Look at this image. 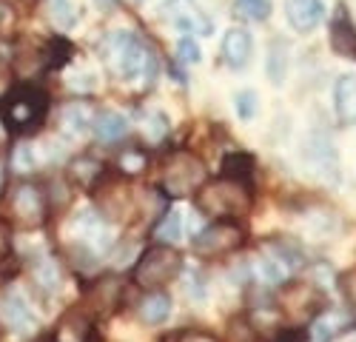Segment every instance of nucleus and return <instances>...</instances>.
I'll return each instance as SVG.
<instances>
[{
    "label": "nucleus",
    "instance_id": "nucleus-8",
    "mask_svg": "<svg viewBox=\"0 0 356 342\" xmlns=\"http://www.w3.org/2000/svg\"><path fill=\"white\" fill-rule=\"evenodd\" d=\"M9 217L23 228H40L49 217L46 191L35 183H17L9 191Z\"/></svg>",
    "mask_w": 356,
    "mask_h": 342
},
{
    "label": "nucleus",
    "instance_id": "nucleus-39",
    "mask_svg": "<svg viewBox=\"0 0 356 342\" xmlns=\"http://www.w3.org/2000/svg\"><path fill=\"white\" fill-rule=\"evenodd\" d=\"M12 89H15V74H12V69H9L6 57H0V100H6Z\"/></svg>",
    "mask_w": 356,
    "mask_h": 342
},
{
    "label": "nucleus",
    "instance_id": "nucleus-42",
    "mask_svg": "<svg viewBox=\"0 0 356 342\" xmlns=\"http://www.w3.org/2000/svg\"><path fill=\"white\" fill-rule=\"evenodd\" d=\"M6 194V165L0 163V197Z\"/></svg>",
    "mask_w": 356,
    "mask_h": 342
},
{
    "label": "nucleus",
    "instance_id": "nucleus-22",
    "mask_svg": "<svg viewBox=\"0 0 356 342\" xmlns=\"http://www.w3.org/2000/svg\"><path fill=\"white\" fill-rule=\"evenodd\" d=\"M334 103L342 123H356V77L353 74H342L337 80Z\"/></svg>",
    "mask_w": 356,
    "mask_h": 342
},
{
    "label": "nucleus",
    "instance_id": "nucleus-7",
    "mask_svg": "<svg viewBox=\"0 0 356 342\" xmlns=\"http://www.w3.org/2000/svg\"><path fill=\"white\" fill-rule=\"evenodd\" d=\"M325 308V297L311 288L308 282H288L280 294V320H288L300 328L302 323H311Z\"/></svg>",
    "mask_w": 356,
    "mask_h": 342
},
{
    "label": "nucleus",
    "instance_id": "nucleus-29",
    "mask_svg": "<svg viewBox=\"0 0 356 342\" xmlns=\"http://www.w3.org/2000/svg\"><path fill=\"white\" fill-rule=\"evenodd\" d=\"M234 12L236 17L251 20V23H262L271 15V0H234Z\"/></svg>",
    "mask_w": 356,
    "mask_h": 342
},
{
    "label": "nucleus",
    "instance_id": "nucleus-40",
    "mask_svg": "<svg viewBox=\"0 0 356 342\" xmlns=\"http://www.w3.org/2000/svg\"><path fill=\"white\" fill-rule=\"evenodd\" d=\"M12 254V222L0 220V263H6Z\"/></svg>",
    "mask_w": 356,
    "mask_h": 342
},
{
    "label": "nucleus",
    "instance_id": "nucleus-4",
    "mask_svg": "<svg viewBox=\"0 0 356 342\" xmlns=\"http://www.w3.org/2000/svg\"><path fill=\"white\" fill-rule=\"evenodd\" d=\"M100 54H103L106 69L117 80H134L143 72L148 46L137 35H131V32H111V35L103 38Z\"/></svg>",
    "mask_w": 356,
    "mask_h": 342
},
{
    "label": "nucleus",
    "instance_id": "nucleus-15",
    "mask_svg": "<svg viewBox=\"0 0 356 342\" xmlns=\"http://www.w3.org/2000/svg\"><path fill=\"white\" fill-rule=\"evenodd\" d=\"M3 314H6V323L15 334H35L38 331V317L32 314V305L26 302L23 294L6 291L3 294Z\"/></svg>",
    "mask_w": 356,
    "mask_h": 342
},
{
    "label": "nucleus",
    "instance_id": "nucleus-2",
    "mask_svg": "<svg viewBox=\"0 0 356 342\" xmlns=\"http://www.w3.org/2000/svg\"><path fill=\"white\" fill-rule=\"evenodd\" d=\"M183 271V256L177 248L168 243H157L152 248H145L140 254V260L131 271V279L137 288L143 291H163L168 282L177 279V274Z\"/></svg>",
    "mask_w": 356,
    "mask_h": 342
},
{
    "label": "nucleus",
    "instance_id": "nucleus-3",
    "mask_svg": "<svg viewBox=\"0 0 356 342\" xmlns=\"http://www.w3.org/2000/svg\"><path fill=\"white\" fill-rule=\"evenodd\" d=\"M49 114V95L35 86H23V89H12L3 106V126L12 134H29L38 131Z\"/></svg>",
    "mask_w": 356,
    "mask_h": 342
},
{
    "label": "nucleus",
    "instance_id": "nucleus-21",
    "mask_svg": "<svg viewBox=\"0 0 356 342\" xmlns=\"http://www.w3.org/2000/svg\"><path fill=\"white\" fill-rule=\"evenodd\" d=\"M331 46L339 57H353L356 60V28L345 17V12H339L331 23Z\"/></svg>",
    "mask_w": 356,
    "mask_h": 342
},
{
    "label": "nucleus",
    "instance_id": "nucleus-24",
    "mask_svg": "<svg viewBox=\"0 0 356 342\" xmlns=\"http://www.w3.org/2000/svg\"><path fill=\"white\" fill-rule=\"evenodd\" d=\"M92 120H95V111L88 108L86 103H69L63 111H60V129L66 131V134H83L88 126H92Z\"/></svg>",
    "mask_w": 356,
    "mask_h": 342
},
{
    "label": "nucleus",
    "instance_id": "nucleus-34",
    "mask_svg": "<svg viewBox=\"0 0 356 342\" xmlns=\"http://www.w3.org/2000/svg\"><path fill=\"white\" fill-rule=\"evenodd\" d=\"M339 291H342L345 302L350 305V311L356 314V266L348 268L345 274H339Z\"/></svg>",
    "mask_w": 356,
    "mask_h": 342
},
{
    "label": "nucleus",
    "instance_id": "nucleus-38",
    "mask_svg": "<svg viewBox=\"0 0 356 342\" xmlns=\"http://www.w3.org/2000/svg\"><path fill=\"white\" fill-rule=\"evenodd\" d=\"M302 336H305V331L293 325V328H280L277 334H268L259 342H302Z\"/></svg>",
    "mask_w": 356,
    "mask_h": 342
},
{
    "label": "nucleus",
    "instance_id": "nucleus-25",
    "mask_svg": "<svg viewBox=\"0 0 356 342\" xmlns=\"http://www.w3.org/2000/svg\"><path fill=\"white\" fill-rule=\"evenodd\" d=\"M254 157L248 154V152H231V154H225V160H222V177H234V180H245V183H251V177H254Z\"/></svg>",
    "mask_w": 356,
    "mask_h": 342
},
{
    "label": "nucleus",
    "instance_id": "nucleus-10",
    "mask_svg": "<svg viewBox=\"0 0 356 342\" xmlns=\"http://www.w3.org/2000/svg\"><path fill=\"white\" fill-rule=\"evenodd\" d=\"M123 297H126V285L120 277H100L86 285L83 308L92 314L95 320H106L123 305Z\"/></svg>",
    "mask_w": 356,
    "mask_h": 342
},
{
    "label": "nucleus",
    "instance_id": "nucleus-44",
    "mask_svg": "<svg viewBox=\"0 0 356 342\" xmlns=\"http://www.w3.org/2000/svg\"><path fill=\"white\" fill-rule=\"evenodd\" d=\"M97 6H100L103 12H108V9L114 6V0H97Z\"/></svg>",
    "mask_w": 356,
    "mask_h": 342
},
{
    "label": "nucleus",
    "instance_id": "nucleus-20",
    "mask_svg": "<svg viewBox=\"0 0 356 342\" xmlns=\"http://www.w3.org/2000/svg\"><path fill=\"white\" fill-rule=\"evenodd\" d=\"M92 129H95L100 142H117V140L126 137L129 120L123 117V114H117V111H100V114H95Z\"/></svg>",
    "mask_w": 356,
    "mask_h": 342
},
{
    "label": "nucleus",
    "instance_id": "nucleus-18",
    "mask_svg": "<svg viewBox=\"0 0 356 342\" xmlns=\"http://www.w3.org/2000/svg\"><path fill=\"white\" fill-rule=\"evenodd\" d=\"M103 174H106L103 163H100L97 157H92V154H80V157H74V160L69 163V183H72L74 188L95 191V188L100 186Z\"/></svg>",
    "mask_w": 356,
    "mask_h": 342
},
{
    "label": "nucleus",
    "instance_id": "nucleus-41",
    "mask_svg": "<svg viewBox=\"0 0 356 342\" xmlns=\"http://www.w3.org/2000/svg\"><path fill=\"white\" fill-rule=\"evenodd\" d=\"M15 26V9L9 0H0V35H9Z\"/></svg>",
    "mask_w": 356,
    "mask_h": 342
},
{
    "label": "nucleus",
    "instance_id": "nucleus-16",
    "mask_svg": "<svg viewBox=\"0 0 356 342\" xmlns=\"http://www.w3.org/2000/svg\"><path fill=\"white\" fill-rule=\"evenodd\" d=\"M285 17L296 32H314L325 17L322 0H285Z\"/></svg>",
    "mask_w": 356,
    "mask_h": 342
},
{
    "label": "nucleus",
    "instance_id": "nucleus-30",
    "mask_svg": "<svg viewBox=\"0 0 356 342\" xmlns=\"http://www.w3.org/2000/svg\"><path fill=\"white\" fill-rule=\"evenodd\" d=\"M143 131L152 142H163L165 134H168V117L163 111H148L145 114V123H143Z\"/></svg>",
    "mask_w": 356,
    "mask_h": 342
},
{
    "label": "nucleus",
    "instance_id": "nucleus-31",
    "mask_svg": "<svg viewBox=\"0 0 356 342\" xmlns=\"http://www.w3.org/2000/svg\"><path fill=\"white\" fill-rule=\"evenodd\" d=\"M154 237H160V240H168V243L180 240V214L168 209V211L160 217L157 228H154Z\"/></svg>",
    "mask_w": 356,
    "mask_h": 342
},
{
    "label": "nucleus",
    "instance_id": "nucleus-23",
    "mask_svg": "<svg viewBox=\"0 0 356 342\" xmlns=\"http://www.w3.org/2000/svg\"><path fill=\"white\" fill-rule=\"evenodd\" d=\"M171 317V297L163 291H152L140 302V320L148 325H163Z\"/></svg>",
    "mask_w": 356,
    "mask_h": 342
},
{
    "label": "nucleus",
    "instance_id": "nucleus-13",
    "mask_svg": "<svg viewBox=\"0 0 356 342\" xmlns=\"http://www.w3.org/2000/svg\"><path fill=\"white\" fill-rule=\"evenodd\" d=\"M356 325V317L350 308H328L325 305L316 317L311 320V339L314 342H334L337 336L348 334Z\"/></svg>",
    "mask_w": 356,
    "mask_h": 342
},
{
    "label": "nucleus",
    "instance_id": "nucleus-11",
    "mask_svg": "<svg viewBox=\"0 0 356 342\" xmlns=\"http://www.w3.org/2000/svg\"><path fill=\"white\" fill-rule=\"evenodd\" d=\"M163 15L180 28V32H191V35H211L214 23L205 15L194 0H165L163 3Z\"/></svg>",
    "mask_w": 356,
    "mask_h": 342
},
{
    "label": "nucleus",
    "instance_id": "nucleus-6",
    "mask_svg": "<svg viewBox=\"0 0 356 342\" xmlns=\"http://www.w3.org/2000/svg\"><path fill=\"white\" fill-rule=\"evenodd\" d=\"M245 245V228L236 220H214L205 225L202 231L191 240V251L205 260H217V256H228Z\"/></svg>",
    "mask_w": 356,
    "mask_h": 342
},
{
    "label": "nucleus",
    "instance_id": "nucleus-35",
    "mask_svg": "<svg viewBox=\"0 0 356 342\" xmlns=\"http://www.w3.org/2000/svg\"><path fill=\"white\" fill-rule=\"evenodd\" d=\"M234 108H236V114H240V117L243 120H251L254 117V114H257V95L254 92H240V95H236L234 97Z\"/></svg>",
    "mask_w": 356,
    "mask_h": 342
},
{
    "label": "nucleus",
    "instance_id": "nucleus-12",
    "mask_svg": "<svg viewBox=\"0 0 356 342\" xmlns=\"http://www.w3.org/2000/svg\"><path fill=\"white\" fill-rule=\"evenodd\" d=\"M51 339H54V342H95V339H97L95 317H92V314H88L83 305L69 308L63 317L57 320Z\"/></svg>",
    "mask_w": 356,
    "mask_h": 342
},
{
    "label": "nucleus",
    "instance_id": "nucleus-45",
    "mask_svg": "<svg viewBox=\"0 0 356 342\" xmlns=\"http://www.w3.org/2000/svg\"><path fill=\"white\" fill-rule=\"evenodd\" d=\"M95 342H100V339H95Z\"/></svg>",
    "mask_w": 356,
    "mask_h": 342
},
{
    "label": "nucleus",
    "instance_id": "nucleus-14",
    "mask_svg": "<svg viewBox=\"0 0 356 342\" xmlns=\"http://www.w3.org/2000/svg\"><path fill=\"white\" fill-rule=\"evenodd\" d=\"M72 237H74V245H83L88 251H103L108 248L111 237H108V228H106V220L95 211H80L72 222Z\"/></svg>",
    "mask_w": 356,
    "mask_h": 342
},
{
    "label": "nucleus",
    "instance_id": "nucleus-19",
    "mask_svg": "<svg viewBox=\"0 0 356 342\" xmlns=\"http://www.w3.org/2000/svg\"><path fill=\"white\" fill-rule=\"evenodd\" d=\"M32 279H35V288L43 291V294H57L63 285V271L57 266L54 256H35L32 260Z\"/></svg>",
    "mask_w": 356,
    "mask_h": 342
},
{
    "label": "nucleus",
    "instance_id": "nucleus-33",
    "mask_svg": "<svg viewBox=\"0 0 356 342\" xmlns=\"http://www.w3.org/2000/svg\"><path fill=\"white\" fill-rule=\"evenodd\" d=\"M49 51H51V54H46V60H49V66H54V69H57V66H63V63L69 60L74 49H72V43H69V40L54 38V43L49 46Z\"/></svg>",
    "mask_w": 356,
    "mask_h": 342
},
{
    "label": "nucleus",
    "instance_id": "nucleus-28",
    "mask_svg": "<svg viewBox=\"0 0 356 342\" xmlns=\"http://www.w3.org/2000/svg\"><path fill=\"white\" fill-rule=\"evenodd\" d=\"M145 168H148V154L140 146H129L120 152V157H117V171L126 177H137Z\"/></svg>",
    "mask_w": 356,
    "mask_h": 342
},
{
    "label": "nucleus",
    "instance_id": "nucleus-32",
    "mask_svg": "<svg viewBox=\"0 0 356 342\" xmlns=\"http://www.w3.org/2000/svg\"><path fill=\"white\" fill-rule=\"evenodd\" d=\"M12 168L17 171V174L35 171V149H32V146H26V142L15 146V152H12Z\"/></svg>",
    "mask_w": 356,
    "mask_h": 342
},
{
    "label": "nucleus",
    "instance_id": "nucleus-36",
    "mask_svg": "<svg viewBox=\"0 0 356 342\" xmlns=\"http://www.w3.org/2000/svg\"><path fill=\"white\" fill-rule=\"evenodd\" d=\"M171 342H222V339L209 331H200V328H186V331H177L171 336Z\"/></svg>",
    "mask_w": 356,
    "mask_h": 342
},
{
    "label": "nucleus",
    "instance_id": "nucleus-27",
    "mask_svg": "<svg viewBox=\"0 0 356 342\" xmlns=\"http://www.w3.org/2000/svg\"><path fill=\"white\" fill-rule=\"evenodd\" d=\"M46 12H49V20L57 28H72L80 17L74 0H46Z\"/></svg>",
    "mask_w": 356,
    "mask_h": 342
},
{
    "label": "nucleus",
    "instance_id": "nucleus-9",
    "mask_svg": "<svg viewBox=\"0 0 356 342\" xmlns=\"http://www.w3.org/2000/svg\"><path fill=\"white\" fill-rule=\"evenodd\" d=\"M302 163L308 165L311 174H316L322 183H331V186L339 183V154L334 149V142L325 134L314 131V134L305 137V142H302Z\"/></svg>",
    "mask_w": 356,
    "mask_h": 342
},
{
    "label": "nucleus",
    "instance_id": "nucleus-43",
    "mask_svg": "<svg viewBox=\"0 0 356 342\" xmlns=\"http://www.w3.org/2000/svg\"><path fill=\"white\" fill-rule=\"evenodd\" d=\"M6 134H9V131H6L3 120H0V149H3V142H6Z\"/></svg>",
    "mask_w": 356,
    "mask_h": 342
},
{
    "label": "nucleus",
    "instance_id": "nucleus-26",
    "mask_svg": "<svg viewBox=\"0 0 356 342\" xmlns=\"http://www.w3.org/2000/svg\"><path fill=\"white\" fill-rule=\"evenodd\" d=\"M265 72H268V80L274 86H282L285 83V74H288V43H282V40H274L271 43Z\"/></svg>",
    "mask_w": 356,
    "mask_h": 342
},
{
    "label": "nucleus",
    "instance_id": "nucleus-5",
    "mask_svg": "<svg viewBox=\"0 0 356 342\" xmlns=\"http://www.w3.org/2000/svg\"><path fill=\"white\" fill-rule=\"evenodd\" d=\"M205 180H209V168L205 163L188 152V149H177L168 154L165 168H163V188L171 197H188L194 194Z\"/></svg>",
    "mask_w": 356,
    "mask_h": 342
},
{
    "label": "nucleus",
    "instance_id": "nucleus-1",
    "mask_svg": "<svg viewBox=\"0 0 356 342\" xmlns=\"http://www.w3.org/2000/svg\"><path fill=\"white\" fill-rule=\"evenodd\" d=\"M194 206L197 211L209 214L214 220H236V217L251 214L254 191H251V183L234 180V177H220L214 183L205 180L194 191Z\"/></svg>",
    "mask_w": 356,
    "mask_h": 342
},
{
    "label": "nucleus",
    "instance_id": "nucleus-37",
    "mask_svg": "<svg viewBox=\"0 0 356 342\" xmlns=\"http://www.w3.org/2000/svg\"><path fill=\"white\" fill-rule=\"evenodd\" d=\"M177 51H180V60L183 63H188V66H194V63H200V46H197V40H191V38H183L180 43H177Z\"/></svg>",
    "mask_w": 356,
    "mask_h": 342
},
{
    "label": "nucleus",
    "instance_id": "nucleus-17",
    "mask_svg": "<svg viewBox=\"0 0 356 342\" xmlns=\"http://www.w3.org/2000/svg\"><path fill=\"white\" fill-rule=\"evenodd\" d=\"M251 54H254V40L245 28H231L222 38V60L231 66V69H245L251 63Z\"/></svg>",
    "mask_w": 356,
    "mask_h": 342
}]
</instances>
